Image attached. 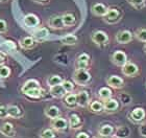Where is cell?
Returning <instances> with one entry per match:
<instances>
[{
	"label": "cell",
	"instance_id": "6da1fadb",
	"mask_svg": "<svg viewBox=\"0 0 146 138\" xmlns=\"http://www.w3.org/2000/svg\"><path fill=\"white\" fill-rule=\"evenodd\" d=\"M72 77L74 83L79 86H86L91 81V74L87 69H75Z\"/></svg>",
	"mask_w": 146,
	"mask_h": 138
},
{
	"label": "cell",
	"instance_id": "7a4b0ae2",
	"mask_svg": "<svg viewBox=\"0 0 146 138\" xmlns=\"http://www.w3.org/2000/svg\"><path fill=\"white\" fill-rule=\"evenodd\" d=\"M121 72L123 75L127 77H135L139 75L140 73V69L137 64H135L133 62L127 61L123 66L121 67Z\"/></svg>",
	"mask_w": 146,
	"mask_h": 138
},
{
	"label": "cell",
	"instance_id": "3957f363",
	"mask_svg": "<svg viewBox=\"0 0 146 138\" xmlns=\"http://www.w3.org/2000/svg\"><path fill=\"white\" fill-rule=\"evenodd\" d=\"M121 19V14L118 9L115 7H110L108 9L107 14L104 16V21L108 24H115Z\"/></svg>",
	"mask_w": 146,
	"mask_h": 138
},
{
	"label": "cell",
	"instance_id": "277c9868",
	"mask_svg": "<svg viewBox=\"0 0 146 138\" xmlns=\"http://www.w3.org/2000/svg\"><path fill=\"white\" fill-rule=\"evenodd\" d=\"M146 117V112L143 108H135L134 110H131L128 113V118L131 123H140L144 121Z\"/></svg>",
	"mask_w": 146,
	"mask_h": 138
},
{
	"label": "cell",
	"instance_id": "5b68a950",
	"mask_svg": "<svg viewBox=\"0 0 146 138\" xmlns=\"http://www.w3.org/2000/svg\"><path fill=\"white\" fill-rule=\"evenodd\" d=\"M91 40L93 41V43H95L98 46H104L109 43V36L106 31H94L91 36Z\"/></svg>",
	"mask_w": 146,
	"mask_h": 138
},
{
	"label": "cell",
	"instance_id": "8992f818",
	"mask_svg": "<svg viewBox=\"0 0 146 138\" xmlns=\"http://www.w3.org/2000/svg\"><path fill=\"white\" fill-rule=\"evenodd\" d=\"M111 61L114 65L118 66V67H122L123 65L128 61L127 55L124 51L122 50H116L112 53L111 55Z\"/></svg>",
	"mask_w": 146,
	"mask_h": 138
},
{
	"label": "cell",
	"instance_id": "52a82bcc",
	"mask_svg": "<svg viewBox=\"0 0 146 138\" xmlns=\"http://www.w3.org/2000/svg\"><path fill=\"white\" fill-rule=\"evenodd\" d=\"M50 126H51V129H53L56 132H64V131L67 130L68 127H69V123H68V121L65 118L60 116L51 119Z\"/></svg>",
	"mask_w": 146,
	"mask_h": 138
},
{
	"label": "cell",
	"instance_id": "ba28073f",
	"mask_svg": "<svg viewBox=\"0 0 146 138\" xmlns=\"http://www.w3.org/2000/svg\"><path fill=\"white\" fill-rule=\"evenodd\" d=\"M134 39V34L129 31H120L117 33L115 37V40L119 44H127L131 43Z\"/></svg>",
	"mask_w": 146,
	"mask_h": 138
},
{
	"label": "cell",
	"instance_id": "9c48e42d",
	"mask_svg": "<svg viewBox=\"0 0 146 138\" xmlns=\"http://www.w3.org/2000/svg\"><path fill=\"white\" fill-rule=\"evenodd\" d=\"M106 82L108 86L113 89H122L124 87V81L118 75H110Z\"/></svg>",
	"mask_w": 146,
	"mask_h": 138
},
{
	"label": "cell",
	"instance_id": "30bf717a",
	"mask_svg": "<svg viewBox=\"0 0 146 138\" xmlns=\"http://www.w3.org/2000/svg\"><path fill=\"white\" fill-rule=\"evenodd\" d=\"M90 55L88 53H80L75 61L76 69H88L90 66Z\"/></svg>",
	"mask_w": 146,
	"mask_h": 138
},
{
	"label": "cell",
	"instance_id": "8fae6325",
	"mask_svg": "<svg viewBox=\"0 0 146 138\" xmlns=\"http://www.w3.org/2000/svg\"><path fill=\"white\" fill-rule=\"evenodd\" d=\"M119 109V101L115 98H110L104 101V112L106 113H115Z\"/></svg>",
	"mask_w": 146,
	"mask_h": 138
},
{
	"label": "cell",
	"instance_id": "7c38bea8",
	"mask_svg": "<svg viewBox=\"0 0 146 138\" xmlns=\"http://www.w3.org/2000/svg\"><path fill=\"white\" fill-rule=\"evenodd\" d=\"M76 101L78 107H88L90 103V96H89L87 91H79L76 93Z\"/></svg>",
	"mask_w": 146,
	"mask_h": 138
},
{
	"label": "cell",
	"instance_id": "4fadbf2b",
	"mask_svg": "<svg viewBox=\"0 0 146 138\" xmlns=\"http://www.w3.org/2000/svg\"><path fill=\"white\" fill-rule=\"evenodd\" d=\"M47 24H48L49 27L53 28V29H63L65 27L62 16H53V17H51L50 19H48Z\"/></svg>",
	"mask_w": 146,
	"mask_h": 138
},
{
	"label": "cell",
	"instance_id": "5bb4252c",
	"mask_svg": "<svg viewBox=\"0 0 146 138\" xmlns=\"http://www.w3.org/2000/svg\"><path fill=\"white\" fill-rule=\"evenodd\" d=\"M64 99H63V104L65 107L69 108V109H74L77 107V101H76V94L75 93H67L65 95Z\"/></svg>",
	"mask_w": 146,
	"mask_h": 138
},
{
	"label": "cell",
	"instance_id": "9a60e30c",
	"mask_svg": "<svg viewBox=\"0 0 146 138\" xmlns=\"http://www.w3.org/2000/svg\"><path fill=\"white\" fill-rule=\"evenodd\" d=\"M24 24L29 28H36L38 25L40 24V20L38 18V16H36L35 14H28L24 17Z\"/></svg>",
	"mask_w": 146,
	"mask_h": 138
},
{
	"label": "cell",
	"instance_id": "2e32d148",
	"mask_svg": "<svg viewBox=\"0 0 146 138\" xmlns=\"http://www.w3.org/2000/svg\"><path fill=\"white\" fill-rule=\"evenodd\" d=\"M68 123H69V128L71 130H78L82 126V119L77 114H71L69 120H68Z\"/></svg>",
	"mask_w": 146,
	"mask_h": 138
},
{
	"label": "cell",
	"instance_id": "e0dca14e",
	"mask_svg": "<svg viewBox=\"0 0 146 138\" xmlns=\"http://www.w3.org/2000/svg\"><path fill=\"white\" fill-rule=\"evenodd\" d=\"M92 14L94 16H97V17H104L106 14H107L108 7L102 3H95L93 4L91 7Z\"/></svg>",
	"mask_w": 146,
	"mask_h": 138
},
{
	"label": "cell",
	"instance_id": "ac0fdd59",
	"mask_svg": "<svg viewBox=\"0 0 146 138\" xmlns=\"http://www.w3.org/2000/svg\"><path fill=\"white\" fill-rule=\"evenodd\" d=\"M44 113H45V116L50 118V119H53V118L61 116V110L56 106H48V107H46Z\"/></svg>",
	"mask_w": 146,
	"mask_h": 138
},
{
	"label": "cell",
	"instance_id": "d6986e66",
	"mask_svg": "<svg viewBox=\"0 0 146 138\" xmlns=\"http://www.w3.org/2000/svg\"><path fill=\"white\" fill-rule=\"evenodd\" d=\"M50 88V94L53 96V97H56V98H63L65 95L67 94V92L66 90L64 89V87L63 85H56V86H53V87H49Z\"/></svg>",
	"mask_w": 146,
	"mask_h": 138
},
{
	"label": "cell",
	"instance_id": "ffe728a7",
	"mask_svg": "<svg viewBox=\"0 0 146 138\" xmlns=\"http://www.w3.org/2000/svg\"><path fill=\"white\" fill-rule=\"evenodd\" d=\"M131 135V129L126 126H120L115 129L114 137L115 138H127Z\"/></svg>",
	"mask_w": 146,
	"mask_h": 138
},
{
	"label": "cell",
	"instance_id": "44dd1931",
	"mask_svg": "<svg viewBox=\"0 0 146 138\" xmlns=\"http://www.w3.org/2000/svg\"><path fill=\"white\" fill-rule=\"evenodd\" d=\"M7 115L11 118H21L23 116V111L18 106H7Z\"/></svg>",
	"mask_w": 146,
	"mask_h": 138
},
{
	"label": "cell",
	"instance_id": "7402d4cb",
	"mask_svg": "<svg viewBox=\"0 0 146 138\" xmlns=\"http://www.w3.org/2000/svg\"><path fill=\"white\" fill-rule=\"evenodd\" d=\"M19 43L23 49H31L36 46V41L34 37H23Z\"/></svg>",
	"mask_w": 146,
	"mask_h": 138
},
{
	"label": "cell",
	"instance_id": "603a6c76",
	"mask_svg": "<svg viewBox=\"0 0 146 138\" xmlns=\"http://www.w3.org/2000/svg\"><path fill=\"white\" fill-rule=\"evenodd\" d=\"M88 108L89 110L93 112V113H101V112H104V103L100 101H90L88 105Z\"/></svg>",
	"mask_w": 146,
	"mask_h": 138
},
{
	"label": "cell",
	"instance_id": "cb8c5ba5",
	"mask_svg": "<svg viewBox=\"0 0 146 138\" xmlns=\"http://www.w3.org/2000/svg\"><path fill=\"white\" fill-rule=\"evenodd\" d=\"M115 133V128L112 125H104L98 129V135L101 136H107V137H111L114 135Z\"/></svg>",
	"mask_w": 146,
	"mask_h": 138
},
{
	"label": "cell",
	"instance_id": "d4e9b609",
	"mask_svg": "<svg viewBox=\"0 0 146 138\" xmlns=\"http://www.w3.org/2000/svg\"><path fill=\"white\" fill-rule=\"evenodd\" d=\"M0 133L3 134L5 136H9V137H13L15 135V129H14V126L13 123H4L2 126L0 127Z\"/></svg>",
	"mask_w": 146,
	"mask_h": 138
},
{
	"label": "cell",
	"instance_id": "484cf974",
	"mask_svg": "<svg viewBox=\"0 0 146 138\" xmlns=\"http://www.w3.org/2000/svg\"><path fill=\"white\" fill-rule=\"evenodd\" d=\"M48 36H49V31L46 27L36 28V31H34V38L36 40L43 41V40H45V39H47Z\"/></svg>",
	"mask_w": 146,
	"mask_h": 138
},
{
	"label": "cell",
	"instance_id": "4316f807",
	"mask_svg": "<svg viewBox=\"0 0 146 138\" xmlns=\"http://www.w3.org/2000/svg\"><path fill=\"white\" fill-rule=\"evenodd\" d=\"M77 41H78V38L73 34H68L66 36H64L63 38H61V43L68 46L75 45L77 43Z\"/></svg>",
	"mask_w": 146,
	"mask_h": 138
},
{
	"label": "cell",
	"instance_id": "83f0119b",
	"mask_svg": "<svg viewBox=\"0 0 146 138\" xmlns=\"http://www.w3.org/2000/svg\"><path fill=\"white\" fill-rule=\"evenodd\" d=\"M112 89L110 87H102V88L98 90V97L100 98L102 101L110 99V98L112 97Z\"/></svg>",
	"mask_w": 146,
	"mask_h": 138
},
{
	"label": "cell",
	"instance_id": "f1b7e54d",
	"mask_svg": "<svg viewBox=\"0 0 146 138\" xmlns=\"http://www.w3.org/2000/svg\"><path fill=\"white\" fill-rule=\"evenodd\" d=\"M62 18H63V22H64L65 27H66V26H67V27L72 26V25L75 24V22H76L75 16L73 15V14H71V13H66V14H64V15L62 16Z\"/></svg>",
	"mask_w": 146,
	"mask_h": 138
},
{
	"label": "cell",
	"instance_id": "f546056e",
	"mask_svg": "<svg viewBox=\"0 0 146 138\" xmlns=\"http://www.w3.org/2000/svg\"><path fill=\"white\" fill-rule=\"evenodd\" d=\"M63 82H64V79H63L61 75H58V74L51 75V77H49L48 79H47V85H48L49 87L61 85Z\"/></svg>",
	"mask_w": 146,
	"mask_h": 138
},
{
	"label": "cell",
	"instance_id": "4dcf8cb0",
	"mask_svg": "<svg viewBox=\"0 0 146 138\" xmlns=\"http://www.w3.org/2000/svg\"><path fill=\"white\" fill-rule=\"evenodd\" d=\"M38 87H41L40 86V83L38 82L36 80H28L27 82H25L24 85L22 86L21 90L23 93H25L26 91L31 89H34V88H38Z\"/></svg>",
	"mask_w": 146,
	"mask_h": 138
},
{
	"label": "cell",
	"instance_id": "1f68e13d",
	"mask_svg": "<svg viewBox=\"0 0 146 138\" xmlns=\"http://www.w3.org/2000/svg\"><path fill=\"white\" fill-rule=\"evenodd\" d=\"M43 92H44V90H43L41 87H38V88H34V89L28 90V91L25 92L24 94L27 95V96H29V97H31V98H40L44 94Z\"/></svg>",
	"mask_w": 146,
	"mask_h": 138
},
{
	"label": "cell",
	"instance_id": "d6a6232c",
	"mask_svg": "<svg viewBox=\"0 0 146 138\" xmlns=\"http://www.w3.org/2000/svg\"><path fill=\"white\" fill-rule=\"evenodd\" d=\"M135 38L140 42L146 43V28H138L134 34Z\"/></svg>",
	"mask_w": 146,
	"mask_h": 138
},
{
	"label": "cell",
	"instance_id": "836d02e7",
	"mask_svg": "<svg viewBox=\"0 0 146 138\" xmlns=\"http://www.w3.org/2000/svg\"><path fill=\"white\" fill-rule=\"evenodd\" d=\"M119 99L121 101V104L124 105V106H127V105H129L131 103V96L126 92L120 93L119 94Z\"/></svg>",
	"mask_w": 146,
	"mask_h": 138
},
{
	"label": "cell",
	"instance_id": "e575fe53",
	"mask_svg": "<svg viewBox=\"0 0 146 138\" xmlns=\"http://www.w3.org/2000/svg\"><path fill=\"white\" fill-rule=\"evenodd\" d=\"M11 75V68L6 65H0V77L1 79H6Z\"/></svg>",
	"mask_w": 146,
	"mask_h": 138
},
{
	"label": "cell",
	"instance_id": "d590c367",
	"mask_svg": "<svg viewBox=\"0 0 146 138\" xmlns=\"http://www.w3.org/2000/svg\"><path fill=\"white\" fill-rule=\"evenodd\" d=\"M40 137L41 138H56V135H55L54 130L53 129H45L44 131H42Z\"/></svg>",
	"mask_w": 146,
	"mask_h": 138
},
{
	"label": "cell",
	"instance_id": "8d00e7d4",
	"mask_svg": "<svg viewBox=\"0 0 146 138\" xmlns=\"http://www.w3.org/2000/svg\"><path fill=\"white\" fill-rule=\"evenodd\" d=\"M127 2L131 4V6H134L135 9H142L145 5L146 0H127Z\"/></svg>",
	"mask_w": 146,
	"mask_h": 138
},
{
	"label": "cell",
	"instance_id": "74e56055",
	"mask_svg": "<svg viewBox=\"0 0 146 138\" xmlns=\"http://www.w3.org/2000/svg\"><path fill=\"white\" fill-rule=\"evenodd\" d=\"M63 87H64V89L66 90L67 93H71V92L74 90V84L71 82V81H67V80H64V82L62 83Z\"/></svg>",
	"mask_w": 146,
	"mask_h": 138
},
{
	"label": "cell",
	"instance_id": "f35d334b",
	"mask_svg": "<svg viewBox=\"0 0 146 138\" xmlns=\"http://www.w3.org/2000/svg\"><path fill=\"white\" fill-rule=\"evenodd\" d=\"M6 117H9V115H7V107L0 106V119H4Z\"/></svg>",
	"mask_w": 146,
	"mask_h": 138
},
{
	"label": "cell",
	"instance_id": "ab89813d",
	"mask_svg": "<svg viewBox=\"0 0 146 138\" xmlns=\"http://www.w3.org/2000/svg\"><path fill=\"white\" fill-rule=\"evenodd\" d=\"M139 133L142 137L146 138V121L145 123H142L140 125V128H139Z\"/></svg>",
	"mask_w": 146,
	"mask_h": 138
},
{
	"label": "cell",
	"instance_id": "60d3db41",
	"mask_svg": "<svg viewBox=\"0 0 146 138\" xmlns=\"http://www.w3.org/2000/svg\"><path fill=\"white\" fill-rule=\"evenodd\" d=\"M7 31V24H6V22L2 19H0V34H3V33H5Z\"/></svg>",
	"mask_w": 146,
	"mask_h": 138
},
{
	"label": "cell",
	"instance_id": "b9f144b4",
	"mask_svg": "<svg viewBox=\"0 0 146 138\" xmlns=\"http://www.w3.org/2000/svg\"><path fill=\"white\" fill-rule=\"evenodd\" d=\"M75 138H90V136H89L88 133H86V132H80L78 133L77 135H76Z\"/></svg>",
	"mask_w": 146,
	"mask_h": 138
},
{
	"label": "cell",
	"instance_id": "7bdbcfd3",
	"mask_svg": "<svg viewBox=\"0 0 146 138\" xmlns=\"http://www.w3.org/2000/svg\"><path fill=\"white\" fill-rule=\"evenodd\" d=\"M3 62H4V57H3V55H0V65L2 64Z\"/></svg>",
	"mask_w": 146,
	"mask_h": 138
},
{
	"label": "cell",
	"instance_id": "ee69618b",
	"mask_svg": "<svg viewBox=\"0 0 146 138\" xmlns=\"http://www.w3.org/2000/svg\"><path fill=\"white\" fill-rule=\"evenodd\" d=\"M94 138H110V137H107V136H101V135H97V136H95Z\"/></svg>",
	"mask_w": 146,
	"mask_h": 138
},
{
	"label": "cell",
	"instance_id": "f6af8a7d",
	"mask_svg": "<svg viewBox=\"0 0 146 138\" xmlns=\"http://www.w3.org/2000/svg\"><path fill=\"white\" fill-rule=\"evenodd\" d=\"M143 50H144V52L146 53V43H144V46H143Z\"/></svg>",
	"mask_w": 146,
	"mask_h": 138
},
{
	"label": "cell",
	"instance_id": "bcb514c9",
	"mask_svg": "<svg viewBox=\"0 0 146 138\" xmlns=\"http://www.w3.org/2000/svg\"><path fill=\"white\" fill-rule=\"evenodd\" d=\"M38 1H40V2H44V1H46V0H38Z\"/></svg>",
	"mask_w": 146,
	"mask_h": 138
},
{
	"label": "cell",
	"instance_id": "7dc6e473",
	"mask_svg": "<svg viewBox=\"0 0 146 138\" xmlns=\"http://www.w3.org/2000/svg\"><path fill=\"white\" fill-rule=\"evenodd\" d=\"M1 1H3V0H1Z\"/></svg>",
	"mask_w": 146,
	"mask_h": 138
},
{
	"label": "cell",
	"instance_id": "c3c4849f",
	"mask_svg": "<svg viewBox=\"0 0 146 138\" xmlns=\"http://www.w3.org/2000/svg\"><path fill=\"white\" fill-rule=\"evenodd\" d=\"M145 86H146V85H145Z\"/></svg>",
	"mask_w": 146,
	"mask_h": 138
}]
</instances>
